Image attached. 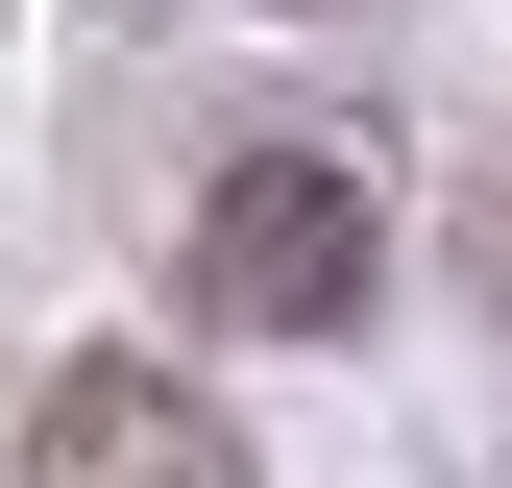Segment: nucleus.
I'll use <instances>...</instances> for the list:
<instances>
[{"label": "nucleus", "instance_id": "obj_1", "mask_svg": "<svg viewBox=\"0 0 512 488\" xmlns=\"http://www.w3.org/2000/svg\"><path fill=\"white\" fill-rule=\"evenodd\" d=\"M196 293H220L244 342H342V318H366V171L244 147V171H220V220H196Z\"/></svg>", "mask_w": 512, "mask_h": 488}, {"label": "nucleus", "instance_id": "obj_2", "mask_svg": "<svg viewBox=\"0 0 512 488\" xmlns=\"http://www.w3.org/2000/svg\"><path fill=\"white\" fill-rule=\"evenodd\" d=\"M25 488H244V464H220V415L171 391V366H74V391L25 415Z\"/></svg>", "mask_w": 512, "mask_h": 488}]
</instances>
